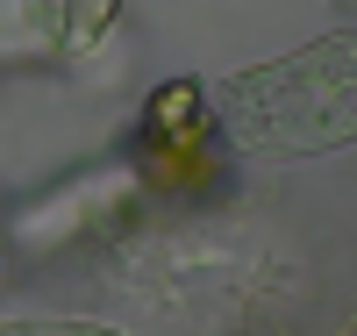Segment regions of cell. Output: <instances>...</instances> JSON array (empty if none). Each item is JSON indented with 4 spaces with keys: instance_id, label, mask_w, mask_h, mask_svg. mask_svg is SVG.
Returning <instances> with one entry per match:
<instances>
[{
    "instance_id": "3957f363",
    "label": "cell",
    "mask_w": 357,
    "mask_h": 336,
    "mask_svg": "<svg viewBox=\"0 0 357 336\" xmlns=\"http://www.w3.org/2000/svg\"><path fill=\"white\" fill-rule=\"evenodd\" d=\"M0 336H129V329L79 322V315H22V322H0Z\"/></svg>"
},
{
    "instance_id": "6da1fadb",
    "label": "cell",
    "mask_w": 357,
    "mask_h": 336,
    "mask_svg": "<svg viewBox=\"0 0 357 336\" xmlns=\"http://www.w3.org/2000/svg\"><path fill=\"white\" fill-rule=\"evenodd\" d=\"M215 136L243 165H301L357 143V29H329L207 86Z\"/></svg>"
},
{
    "instance_id": "7a4b0ae2",
    "label": "cell",
    "mask_w": 357,
    "mask_h": 336,
    "mask_svg": "<svg viewBox=\"0 0 357 336\" xmlns=\"http://www.w3.org/2000/svg\"><path fill=\"white\" fill-rule=\"evenodd\" d=\"M215 108H207V86L200 79H172L151 94V108H143V158H151V172L165 179V187H193V179H207V165H215Z\"/></svg>"
}]
</instances>
